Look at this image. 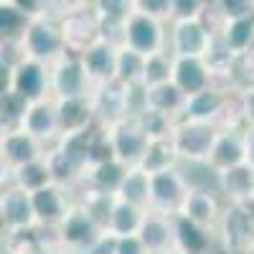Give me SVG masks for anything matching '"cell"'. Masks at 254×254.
<instances>
[{"mask_svg":"<svg viewBox=\"0 0 254 254\" xmlns=\"http://www.w3.org/2000/svg\"><path fill=\"white\" fill-rule=\"evenodd\" d=\"M216 140H219V135L208 122H188L178 130L173 142L181 155H186L190 160H203V158H211Z\"/></svg>","mask_w":254,"mask_h":254,"instance_id":"cell-1","label":"cell"},{"mask_svg":"<svg viewBox=\"0 0 254 254\" xmlns=\"http://www.w3.org/2000/svg\"><path fill=\"white\" fill-rule=\"evenodd\" d=\"M125 36H127V49H132L142 56L160 54L163 31H160L155 18L145 15V13L130 15V20H127V26H125Z\"/></svg>","mask_w":254,"mask_h":254,"instance_id":"cell-2","label":"cell"},{"mask_svg":"<svg viewBox=\"0 0 254 254\" xmlns=\"http://www.w3.org/2000/svg\"><path fill=\"white\" fill-rule=\"evenodd\" d=\"M211 46L208 31L198 23V20H178L173 28V49L178 59H201Z\"/></svg>","mask_w":254,"mask_h":254,"instance_id":"cell-3","label":"cell"},{"mask_svg":"<svg viewBox=\"0 0 254 254\" xmlns=\"http://www.w3.org/2000/svg\"><path fill=\"white\" fill-rule=\"evenodd\" d=\"M112 145H115V153H117V160L120 163H135V160H142L150 142H147V135L142 132V127L135 125V122H122L117 125L115 130V137H112Z\"/></svg>","mask_w":254,"mask_h":254,"instance_id":"cell-4","label":"cell"},{"mask_svg":"<svg viewBox=\"0 0 254 254\" xmlns=\"http://www.w3.org/2000/svg\"><path fill=\"white\" fill-rule=\"evenodd\" d=\"M173 84L188 97L208 89V69L201 59H178L173 66Z\"/></svg>","mask_w":254,"mask_h":254,"instance_id":"cell-5","label":"cell"},{"mask_svg":"<svg viewBox=\"0 0 254 254\" xmlns=\"http://www.w3.org/2000/svg\"><path fill=\"white\" fill-rule=\"evenodd\" d=\"M150 198L163 208H176V206L186 203L188 193H186L183 178L173 168L171 171H163V173H153L150 176Z\"/></svg>","mask_w":254,"mask_h":254,"instance_id":"cell-6","label":"cell"},{"mask_svg":"<svg viewBox=\"0 0 254 254\" xmlns=\"http://www.w3.org/2000/svg\"><path fill=\"white\" fill-rule=\"evenodd\" d=\"M64 36L59 33V28L49 20H36V23L28 26V33H26V46L28 51L36 56V59H49L59 51Z\"/></svg>","mask_w":254,"mask_h":254,"instance_id":"cell-7","label":"cell"},{"mask_svg":"<svg viewBox=\"0 0 254 254\" xmlns=\"http://www.w3.org/2000/svg\"><path fill=\"white\" fill-rule=\"evenodd\" d=\"M61 237L71 247H92L97 242V224L89 211H74L61 221Z\"/></svg>","mask_w":254,"mask_h":254,"instance_id":"cell-8","label":"cell"},{"mask_svg":"<svg viewBox=\"0 0 254 254\" xmlns=\"http://www.w3.org/2000/svg\"><path fill=\"white\" fill-rule=\"evenodd\" d=\"M13 89L26 97L28 102L31 99H38L41 94L46 92V71L38 61H23L18 66V71L13 74Z\"/></svg>","mask_w":254,"mask_h":254,"instance_id":"cell-9","label":"cell"},{"mask_svg":"<svg viewBox=\"0 0 254 254\" xmlns=\"http://www.w3.org/2000/svg\"><path fill=\"white\" fill-rule=\"evenodd\" d=\"M36 216V211H33V198L31 193H26L23 188H13L8 190V193L3 196V221L8 226H28Z\"/></svg>","mask_w":254,"mask_h":254,"instance_id":"cell-10","label":"cell"},{"mask_svg":"<svg viewBox=\"0 0 254 254\" xmlns=\"http://www.w3.org/2000/svg\"><path fill=\"white\" fill-rule=\"evenodd\" d=\"M56 92L64 99H81L84 89H87V69H84L81 61H66L56 69L54 76Z\"/></svg>","mask_w":254,"mask_h":254,"instance_id":"cell-11","label":"cell"},{"mask_svg":"<svg viewBox=\"0 0 254 254\" xmlns=\"http://www.w3.org/2000/svg\"><path fill=\"white\" fill-rule=\"evenodd\" d=\"M117 61H120V54H115V49L110 44H97L92 49L84 51L81 56V64L87 74L97 76V79H110L117 74Z\"/></svg>","mask_w":254,"mask_h":254,"instance_id":"cell-12","label":"cell"},{"mask_svg":"<svg viewBox=\"0 0 254 254\" xmlns=\"http://www.w3.org/2000/svg\"><path fill=\"white\" fill-rule=\"evenodd\" d=\"M247 158V145L237 137V135H221L214 145V153H211V163L219 171H234L239 168Z\"/></svg>","mask_w":254,"mask_h":254,"instance_id":"cell-13","label":"cell"},{"mask_svg":"<svg viewBox=\"0 0 254 254\" xmlns=\"http://www.w3.org/2000/svg\"><path fill=\"white\" fill-rule=\"evenodd\" d=\"M140 239L145 244V249L150 254H165L171 249L173 239H176V231L168 226L165 219L160 216H147L142 229H140Z\"/></svg>","mask_w":254,"mask_h":254,"instance_id":"cell-14","label":"cell"},{"mask_svg":"<svg viewBox=\"0 0 254 254\" xmlns=\"http://www.w3.org/2000/svg\"><path fill=\"white\" fill-rule=\"evenodd\" d=\"M176 242L181 244V249L186 254H203L206 247H208V234H206V229L193 221V219H188L186 214L176 216Z\"/></svg>","mask_w":254,"mask_h":254,"instance_id":"cell-15","label":"cell"},{"mask_svg":"<svg viewBox=\"0 0 254 254\" xmlns=\"http://www.w3.org/2000/svg\"><path fill=\"white\" fill-rule=\"evenodd\" d=\"M56 112H59V127L66 130L69 135L84 132V127H87V122L92 117V110H89V104L84 102V97L81 99H61Z\"/></svg>","mask_w":254,"mask_h":254,"instance_id":"cell-16","label":"cell"},{"mask_svg":"<svg viewBox=\"0 0 254 254\" xmlns=\"http://www.w3.org/2000/svg\"><path fill=\"white\" fill-rule=\"evenodd\" d=\"M31 198H33V211L41 221L54 224V221L66 219V206H64V196L59 188L49 186L44 190H38V193H33Z\"/></svg>","mask_w":254,"mask_h":254,"instance_id":"cell-17","label":"cell"},{"mask_svg":"<svg viewBox=\"0 0 254 254\" xmlns=\"http://www.w3.org/2000/svg\"><path fill=\"white\" fill-rule=\"evenodd\" d=\"M3 153H5L8 160L18 163V168H20V165H28V163L38 160V142L26 130L23 132H10L3 140Z\"/></svg>","mask_w":254,"mask_h":254,"instance_id":"cell-18","label":"cell"},{"mask_svg":"<svg viewBox=\"0 0 254 254\" xmlns=\"http://www.w3.org/2000/svg\"><path fill=\"white\" fill-rule=\"evenodd\" d=\"M23 125H26L28 135H33V137H49V135L56 132V127H59V112L54 107H49V104L38 102V104H33V107L28 110Z\"/></svg>","mask_w":254,"mask_h":254,"instance_id":"cell-19","label":"cell"},{"mask_svg":"<svg viewBox=\"0 0 254 254\" xmlns=\"http://www.w3.org/2000/svg\"><path fill=\"white\" fill-rule=\"evenodd\" d=\"M142 224H145V219L140 214V208L132 206V203H125V201H120L110 214V226L117 234V239L135 237V231H140Z\"/></svg>","mask_w":254,"mask_h":254,"instance_id":"cell-20","label":"cell"},{"mask_svg":"<svg viewBox=\"0 0 254 254\" xmlns=\"http://www.w3.org/2000/svg\"><path fill=\"white\" fill-rule=\"evenodd\" d=\"M145 104H147V110L168 115V112H173L178 107H186V94L171 81V84H163V87L147 89L145 92Z\"/></svg>","mask_w":254,"mask_h":254,"instance_id":"cell-21","label":"cell"},{"mask_svg":"<svg viewBox=\"0 0 254 254\" xmlns=\"http://www.w3.org/2000/svg\"><path fill=\"white\" fill-rule=\"evenodd\" d=\"M183 214L188 219L198 221L201 226L203 224H211V221L216 219V214H219L216 198L211 196V193H206V190H190L186 203H183Z\"/></svg>","mask_w":254,"mask_h":254,"instance_id":"cell-22","label":"cell"},{"mask_svg":"<svg viewBox=\"0 0 254 254\" xmlns=\"http://www.w3.org/2000/svg\"><path fill=\"white\" fill-rule=\"evenodd\" d=\"M178 150H176V142H168V140H153L147 153L142 158V171L145 173H163V171H171V163L176 160Z\"/></svg>","mask_w":254,"mask_h":254,"instance_id":"cell-23","label":"cell"},{"mask_svg":"<svg viewBox=\"0 0 254 254\" xmlns=\"http://www.w3.org/2000/svg\"><path fill=\"white\" fill-rule=\"evenodd\" d=\"M120 193H122L125 203H132V206L140 208L147 198H150V173H145L142 168L130 171L125 183H122V188H120Z\"/></svg>","mask_w":254,"mask_h":254,"instance_id":"cell-24","label":"cell"},{"mask_svg":"<svg viewBox=\"0 0 254 254\" xmlns=\"http://www.w3.org/2000/svg\"><path fill=\"white\" fill-rule=\"evenodd\" d=\"M51 168L49 163H28V165H20L18 168V183L20 188L26 190V193H38V190H44L49 188V181H51Z\"/></svg>","mask_w":254,"mask_h":254,"instance_id":"cell-25","label":"cell"},{"mask_svg":"<svg viewBox=\"0 0 254 254\" xmlns=\"http://www.w3.org/2000/svg\"><path fill=\"white\" fill-rule=\"evenodd\" d=\"M221 104H224V97L221 94L206 89V92H201L196 97H188L186 99V112H188V117H193V122H203L206 117L216 115L221 110Z\"/></svg>","mask_w":254,"mask_h":254,"instance_id":"cell-26","label":"cell"},{"mask_svg":"<svg viewBox=\"0 0 254 254\" xmlns=\"http://www.w3.org/2000/svg\"><path fill=\"white\" fill-rule=\"evenodd\" d=\"M145 61L147 56L132 51V49H122L120 61H117V79L125 84H135L145 79Z\"/></svg>","mask_w":254,"mask_h":254,"instance_id":"cell-27","label":"cell"},{"mask_svg":"<svg viewBox=\"0 0 254 254\" xmlns=\"http://www.w3.org/2000/svg\"><path fill=\"white\" fill-rule=\"evenodd\" d=\"M173 66H176V64H171V59H168L163 51L147 56V61H145V79H142V81H145L150 89L163 87V84H171Z\"/></svg>","mask_w":254,"mask_h":254,"instance_id":"cell-28","label":"cell"},{"mask_svg":"<svg viewBox=\"0 0 254 254\" xmlns=\"http://www.w3.org/2000/svg\"><path fill=\"white\" fill-rule=\"evenodd\" d=\"M254 41V15L242 18V20H231L224 33V44L229 51H244Z\"/></svg>","mask_w":254,"mask_h":254,"instance_id":"cell-29","label":"cell"},{"mask_svg":"<svg viewBox=\"0 0 254 254\" xmlns=\"http://www.w3.org/2000/svg\"><path fill=\"white\" fill-rule=\"evenodd\" d=\"M0 31L8 41L18 38V36H26L28 26H26V13L20 10L15 3H8L0 8Z\"/></svg>","mask_w":254,"mask_h":254,"instance_id":"cell-30","label":"cell"},{"mask_svg":"<svg viewBox=\"0 0 254 254\" xmlns=\"http://www.w3.org/2000/svg\"><path fill=\"white\" fill-rule=\"evenodd\" d=\"M127 168L125 163L120 160H112V163H104V165H97L94 171V183L102 188V190H120L125 178H127Z\"/></svg>","mask_w":254,"mask_h":254,"instance_id":"cell-31","label":"cell"},{"mask_svg":"<svg viewBox=\"0 0 254 254\" xmlns=\"http://www.w3.org/2000/svg\"><path fill=\"white\" fill-rule=\"evenodd\" d=\"M224 188L226 193L231 196H249L252 190V171L244 165L234 168V171H226L224 173Z\"/></svg>","mask_w":254,"mask_h":254,"instance_id":"cell-32","label":"cell"},{"mask_svg":"<svg viewBox=\"0 0 254 254\" xmlns=\"http://www.w3.org/2000/svg\"><path fill=\"white\" fill-rule=\"evenodd\" d=\"M28 110H31V107H28V99L20 97L15 89H10V92L3 94V122L13 125V122H18V120H26Z\"/></svg>","mask_w":254,"mask_h":254,"instance_id":"cell-33","label":"cell"},{"mask_svg":"<svg viewBox=\"0 0 254 254\" xmlns=\"http://www.w3.org/2000/svg\"><path fill=\"white\" fill-rule=\"evenodd\" d=\"M226 239H231L234 247H242L249 239V219H247V214H242L239 208H234L226 216Z\"/></svg>","mask_w":254,"mask_h":254,"instance_id":"cell-34","label":"cell"},{"mask_svg":"<svg viewBox=\"0 0 254 254\" xmlns=\"http://www.w3.org/2000/svg\"><path fill=\"white\" fill-rule=\"evenodd\" d=\"M140 127H142V132L147 135V140H150V137L165 140V135H168V115L145 110V115H142V120H140Z\"/></svg>","mask_w":254,"mask_h":254,"instance_id":"cell-35","label":"cell"},{"mask_svg":"<svg viewBox=\"0 0 254 254\" xmlns=\"http://www.w3.org/2000/svg\"><path fill=\"white\" fill-rule=\"evenodd\" d=\"M221 8L226 15H231V20H242V18L254 15V3H247V0H226V3H221Z\"/></svg>","mask_w":254,"mask_h":254,"instance_id":"cell-36","label":"cell"},{"mask_svg":"<svg viewBox=\"0 0 254 254\" xmlns=\"http://www.w3.org/2000/svg\"><path fill=\"white\" fill-rule=\"evenodd\" d=\"M49 168H51V176L54 178H71L74 176V171H76V168L66 160V158H64V153L61 150H56L54 155H51V160H49Z\"/></svg>","mask_w":254,"mask_h":254,"instance_id":"cell-37","label":"cell"},{"mask_svg":"<svg viewBox=\"0 0 254 254\" xmlns=\"http://www.w3.org/2000/svg\"><path fill=\"white\" fill-rule=\"evenodd\" d=\"M201 8H203V3H198V0H176L173 3V13L181 20H196Z\"/></svg>","mask_w":254,"mask_h":254,"instance_id":"cell-38","label":"cell"},{"mask_svg":"<svg viewBox=\"0 0 254 254\" xmlns=\"http://www.w3.org/2000/svg\"><path fill=\"white\" fill-rule=\"evenodd\" d=\"M145 244L140 237H125V239H117V249L115 254H145Z\"/></svg>","mask_w":254,"mask_h":254,"instance_id":"cell-39","label":"cell"},{"mask_svg":"<svg viewBox=\"0 0 254 254\" xmlns=\"http://www.w3.org/2000/svg\"><path fill=\"white\" fill-rule=\"evenodd\" d=\"M99 8L112 20H127V13H130V3H102Z\"/></svg>","mask_w":254,"mask_h":254,"instance_id":"cell-40","label":"cell"},{"mask_svg":"<svg viewBox=\"0 0 254 254\" xmlns=\"http://www.w3.org/2000/svg\"><path fill=\"white\" fill-rule=\"evenodd\" d=\"M140 8H142L140 13L155 18V15H163V13H171V10H173V3H165V0H160V3H155V0H147V3H140Z\"/></svg>","mask_w":254,"mask_h":254,"instance_id":"cell-41","label":"cell"},{"mask_svg":"<svg viewBox=\"0 0 254 254\" xmlns=\"http://www.w3.org/2000/svg\"><path fill=\"white\" fill-rule=\"evenodd\" d=\"M20 10H23L26 15H31V13H38L36 8H44V3H31V0H28V3H26V0H20V3H15Z\"/></svg>","mask_w":254,"mask_h":254,"instance_id":"cell-42","label":"cell"},{"mask_svg":"<svg viewBox=\"0 0 254 254\" xmlns=\"http://www.w3.org/2000/svg\"><path fill=\"white\" fill-rule=\"evenodd\" d=\"M247 158H249V160L254 163V132H252V135L247 137Z\"/></svg>","mask_w":254,"mask_h":254,"instance_id":"cell-43","label":"cell"},{"mask_svg":"<svg viewBox=\"0 0 254 254\" xmlns=\"http://www.w3.org/2000/svg\"><path fill=\"white\" fill-rule=\"evenodd\" d=\"M247 112L254 117V89L249 92V97H247Z\"/></svg>","mask_w":254,"mask_h":254,"instance_id":"cell-44","label":"cell"}]
</instances>
